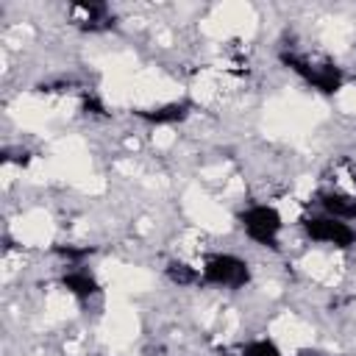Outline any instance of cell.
<instances>
[{"label":"cell","instance_id":"cell-9","mask_svg":"<svg viewBox=\"0 0 356 356\" xmlns=\"http://www.w3.org/2000/svg\"><path fill=\"white\" fill-rule=\"evenodd\" d=\"M337 106H339L345 114H356V83L339 89V95H337Z\"/></svg>","mask_w":356,"mask_h":356},{"label":"cell","instance_id":"cell-3","mask_svg":"<svg viewBox=\"0 0 356 356\" xmlns=\"http://www.w3.org/2000/svg\"><path fill=\"white\" fill-rule=\"evenodd\" d=\"M14 236H17V242H22V245H33V248L47 245V242L53 239V220H50V214L39 211V209L22 214V217L14 222Z\"/></svg>","mask_w":356,"mask_h":356},{"label":"cell","instance_id":"cell-2","mask_svg":"<svg viewBox=\"0 0 356 356\" xmlns=\"http://www.w3.org/2000/svg\"><path fill=\"white\" fill-rule=\"evenodd\" d=\"M184 206H186L189 217H192L200 228H206V231L220 234V231H228V225H231V214H228L220 203H214L211 197H206L197 186L186 189V195H184Z\"/></svg>","mask_w":356,"mask_h":356},{"label":"cell","instance_id":"cell-5","mask_svg":"<svg viewBox=\"0 0 356 356\" xmlns=\"http://www.w3.org/2000/svg\"><path fill=\"white\" fill-rule=\"evenodd\" d=\"M72 312H75V303H72V298H70L67 292H61V289L47 292V300H44V317H47L50 323L67 320Z\"/></svg>","mask_w":356,"mask_h":356},{"label":"cell","instance_id":"cell-8","mask_svg":"<svg viewBox=\"0 0 356 356\" xmlns=\"http://www.w3.org/2000/svg\"><path fill=\"white\" fill-rule=\"evenodd\" d=\"M31 36H33L31 25L17 22V25H11V28L6 31V44H8V47H19V44H22V42H28Z\"/></svg>","mask_w":356,"mask_h":356},{"label":"cell","instance_id":"cell-12","mask_svg":"<svg viewBox=\"0 0 356 356\" xmlns=\"http://www.w3.org/2000/svg\"><path fill=\"white\" fill-rule=\"evenodd\" d=\"M312 192H314V178H312V175H300L298 184H295V195H292V197H295V200H306Z\"/></svg>","mask_w":356,"mask_h":356},{"label":"cell","instance_id":"cell-1","mask_svg":"<svg viewBox=\"0 0 356 356\" xmlns=\"http://www.w3.org/2000/svg\"><path fill=\"white\" fill-rule=\"evenodd\" d=\"M200 31L211 39H228V36H253L256 31V11L248 3H222L214 8L209 19L200 22Z\"/></svg>","mask_w":356,"mask_h":356},{"label":"cell","instance_id":"cell-10","mask_svg":"<svg viewBox=\"0 0 356 356\" xmlns=\"http://www.w3.org/2000/svg\"><path fill=\"white\" fill-rule=\"evenodd\" d=\"M278 214H281V222H295L300 217V200L295 197H284L278 203Z\"/></svg>","mask_w":356,"mask_h":356},{"label":"cell","instance_id":"cell-13","mask_svg":"<svg viewBox=\"0 0 356 356\" xmlns=\"http://www.w3.org/2000/svg\"><path fill=\"white\" fill-rule=\"evenodd\" d=\"M225 172H228V167H225V164H217V167H206L200 175H203L206 181H228Z\"/></svg>","mask_w":356,"mask_h":356},{"label":"cell","instance_id":"cell-6","mask_svg":"<svg viewBox=\"0 0 356 356\" xmlns=\"http://www.w3.org/2000/svg\"><path fill=\"white\" fill-rule=\"evenodd\" d=\"M350 33H353V28L345 19H328L323 25V42L328 47H334V50H345L348 42H350Z\"/></svg>","mask_w":356,"mask_h":356},{"label":"cell","instance_id":"cell-4","mask_svg":"<svg viewBox=\"0 0 356 356\" xmlns=\"http://www.w3.org/2000/svg\"><path fill=\"white\" fill-rule=\"evenodd\" d=\"M270 331H273V337H275L278 342H284V345H289V348H300V345H309V342L314 339L312 325L303 323V320L295 317V314H281V317L270 325Z\"/></svg>","mask_w":356,"mask_h":356},{"label":"cell","instance_id":"cell-11","mask_svg":"<svg viewBox=\"0 0 356 356\" xmlns=\"http://www.w3.org/2000/svg\"><path fill=\"white\" fill-rule=\"evenodd\" d=\"M172 142H175V134H172V128H156V131H153V145H156L159 150H167V147H172Z\"/></svg>","mask_w":356,"mask_h":356},{"label":"cell","instance_id":"cell-7","mask_svg":"<svg viewBox=\"0 0 356 356\" xmlns=\"http://www.w3.org/2000/svg\"><path fill=\"white\" fill-rule=\"evenodd\" d=\"M217 92H220V81H217L214 72H200L195 78V83H192V95L200 103H211L217 97Z\"/></svg>","mask_w":356,"mask_h":356}]
</instances>
